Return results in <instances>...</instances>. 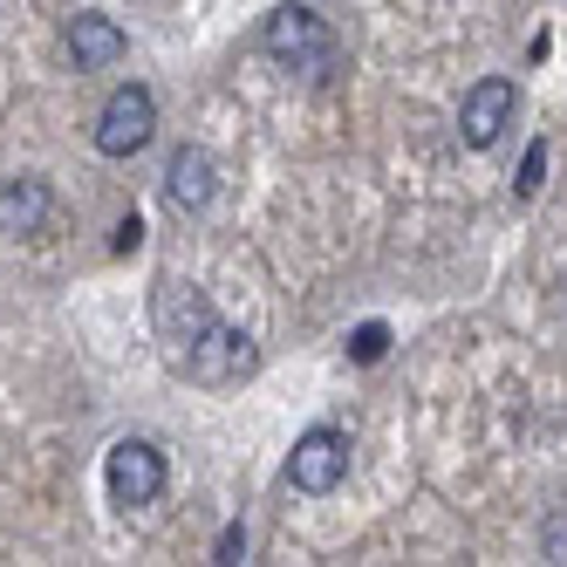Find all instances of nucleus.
Returning <instances> with one entry per match:
<instances>
[{
    "label": "nucleus",
    "instance_id": "f257e3e1",
    "mask_svg": "<svg viewBox=\"0 0 567 567\" xmlns=\"http://www.w3.org/2000/svg\"><path fill=\"white\" fill-rule=\"evenodd\" d=\"M260 49H267L280 69H329V62H336V34H329V21H321L315 8L288 0V8H274V14H267Z\"/></svg>",
    "mask_w": 567,
    "mask_h": 567
},
{
    "label": "nucleus",
    "instance_id": "f03ea898",
    "mask_svg": "<svg viewBox=\"0 0 567 567\" xmlns=\"http://www.w3.org/2000/svg\"><path fill=\"white\" fill-rule=\"evenodd\" d=\"M151 137H157V96H151L144 83L116 90V96L103 103V116H96V151H103V157H137Z\"/></svg>",
    "mask_w": 567,
    "mask_h": 567
},
{
    "label": "nucleus",
    "instance_id": "7ed1b4c3",
    "mask_svg": "<svg viewBox=\"0 0 567 567\" xmlns=\"http://www.w3.org/2000/svg\"><path fill=\"white\" fill-rule=\"evenodd\" d=\"M103 485H110V499L116 506H151L157 493H165V452L144 437H124V444H110V465H103Z\"/></svg>",
    "mask_w": 567,
    "mask_h": 567
},
{
    "label": "nucleus",
    "instance_id": "20e7f679",
    "mask_svg": "<svg viewBox=\"0 0 567 567\" xmlns=\"http://www.w3.org/2000/svg\"><path fill=\"white\" fill-rule=\"evenodd\" d=\"M178 370L192 383H239V377L254 370V336L247 329H226V321H206V336L185 349Z\"/></svg>",
    "mask_w": 567,
    "mask_h": 567
},
{
    "label": "nucleus",
    "instance_id": "39448f33",
    "mask_svg": "<svg viewBox=\"0 0 567 567\" xmlns=\"http://www.w3.org/2000/svg\"><path fill=\"white\" fill-rule=\"evenodd\" d=\"M349 478V437L315 424L295 437V458H288V485L295 493H336V485Z\"/></svg>",
    "mask_w": 567,
    "mask_h": 567
},
{
    "label": "nucleus",
    "instance_id": "423d86ee",
    "mask_svg": "<svg viewBox=\"0 0 567 567\" xmlns=\"http://www.w3.org/2000/svg\"><path fill=\"white\" fill-rule=\"evenodd\" d=\"M513 110H519V90L506 83V75H485V83L465 90V110H458V137L472 151H493L513 124Z\"/></svg>",
    "mask_w": 567,
    "mask_h": 567
},
{
    "label": "nucleus",
    "instance_id": "0eeeda50",
    "mask_svg": "<svg viewBox=\"0 0 567 567\" xmlns=\"http://www.w3.org/2000/svg\"><path fill=\"white\" fill-rule=\"evenodd\" d=\"M55 219H62V206H55V192L42 178H8L0 185V233L8 239H42V233H55Z\"/></svg>",
    "mask_w": 567,
    "mask_h": 567
},
{
    "label": "nucleus",
    "instance_id": "6e6552de",
    "mask_svg": "<svg viewBox=\"0 0 567 567\" xmlns=\"http://www.w3.org/2000/svg\"><path fill=\"white\" fill-rule=\"evenodd\" d=\"M213 308L198 301V288H185V280H157V336H165L172 362H185V349L206 336Z\"/></svg>",
    "mask_w": 567,
    "mask_h": 567
},
{
    "label": "nucleus",
    "instance_id": "1a4fd4ad",
    "mask_svg": "<svg viewBox=\"0 0 567 567\" xmlns=\"http://www.w3.org/2000/svg\"><path fill=\"white\" fill-rule=\"evenodd\" d=\"M165 198H172L178 213H206L213 198H219V165H213V151L185 144V151L172 157V172H165Z\"/></svg>",
    "mask_w": 567,
    "mask_h": 567
},
{
    "label": "nucleus",
    "instance_id": "9d476101",
    "mask_svg": "<svg viewBox=\"0 0 567 567\" xmlns=\"http://www.w3.org/2000/svg\"><path fill=\"white\" fill-rule=\"evenodd\" d=\"M124 28H116L110 14H75L69 21V55H75V69H116L124 62Z\"/></svg>",
    "mask_w": 567,
    "mask_h": 567
},
{
    "label": "nucleus",
    "instance_id": "9b49d317",
    "mask_svg": "<svg viewBox=\"0 0 567 567\" xmlns=\"http://www.w3.org/2000/svg\"><path fill=\"white\" fill-rule=\"evenodd\" d=\"M540 172H547V144H534V151H526V165H519V192L526 198L540 192Z\"/></svg>",
    "mask_w": 567,
    "mask_h": 567
},
{
    "label": "nucleus",
    "instance_id": "f8f14e48",
    "mask_svg": "<svg viewBox=\"0 0 567 567\" xmlns=\"http://www.w3.org/2000/svg\"><path fill=\"white\" fill-rule=\"evenodd\" d=\"M383 342H390V336H383V321H370V329H355V362H377V355H383Z\"/></svg>",
    "mask_w": 567,
    "mask_h": 567
},
{
    "label": "nucleus",
    "instance_id": "ddd939ff",
    "mask_svg": "<svg viewBox=\"0 0 567 567\" xmlns=\"http://www.w3.org/2000/svg\"><path fill=\"white\" fill-rule=\"evenodd\" d=\"M239 554H247V534H239V526H226V534H219V560H239Z\"/></svg>",
    "mask_w": 567,
    "mask_h": 567
},
{
    "label": "nucleus",
    "instance_id": "4468645a",
    "mask_svg": "<svg viewBox=\"0 0 567 567\" xmlns=\"http://www.w3.org/2000/svg\"><path fill=\"white\" fill-rule=\"evenodd\" d=\"M560 547H567V519H554V526H547V554H560Z\"/></svg>",
    "mask_w": 567,
    "mask_h": 567
}]
</instances>
